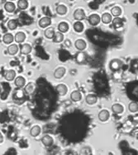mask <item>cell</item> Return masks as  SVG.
<instances>
[{"label":"cell","instance_id":"obj_1","mask_svg":"<svg viewBox=\"0 0 138 155\" xmlns=\"http://www.w3.org/2000/svg\"><path fill=\"white\" fill-rule=\"evenodd\" d=\"M74 18L76 21H83L86 18L85 12L81 8H78L74 13Z\"/></svg>","mask_w":138,"mask_h":155},{"label":"cell","instance_id":"obj_2","mask_svg":"<svg viewBox=\"0 0 138 155\" xmlns=\"http://www.w3.org/2000/svg\"><path fill=\"white\" fill-rule=\"evenodd\" d=\"M101 21V18L98 14H91L89 18H88V22L90 24L91 26H97L99 25Z\"/></svg>","mask_w":138,"mask_h":155},{"label":"cell","instance_id":"obj_3","mask_svg":"<svg viewBox=\"0 0 138 155\" xmlns=\"http://www.w3.org/2000/svg\"><path fill=\"white\" fill-rule=\"evenodd\" d=\"M109 116H110V113L109 112L107 111V110H102V111L99 113V115H98L99 120L100 121H102V122L107 121L109 119Z\"/></svg>","mask_w":138,"mask_h":155},{"label":"cell","instance_id":"obj_4","mask_svg":"<svg viewBox=\"0 0 138 155\" xmlns=\"http://www.w3.org/2000/svg\"><path fill=\"white\" fill-rule=\"evenodd\" d=\"M51 23V19L48 17H44L40 19L39 21V26L42 27V28H46V27H48L50 25Z\"/></svg>","mask_w":138,"mask_h":155},{"label":"cell","instance_id":"obj_5","mask_svg":"<svg viewBox=\"0 0 138 155\" xmlns=\"http://www.w3.org/2000/svg\"><path fill=\"white\" fill-rule=\"evenodd\" d=\"M42 143L45 146L50 147V146H51L53 144L54 140H53V138L51 136V135H44V136L42 138Z\"/></svg>","mask_w":138,"mask_h":155},{"label":"cell","instance_id":"obj_6","mask_svg":"<svg viewBox=\"0 0 138 155\" xmlns=\"http://www.w3.org/2000/svg\"><path fill=\"white\" fill-rule=\"evenodd\" d=\"M65 73H66V69L64 67H59L55 71L54 77L56 79H61L62 77H64V75L65 74Z\"/></svg>","mask_w":138,"mask_h":155},{"label":"cell","instance_id":"obj_7","mask_svg":"<svg viewBox=\"0 0 138 155\" xmlns=\"http://www.w3.org/2000/svg\"><path fill=\"white\" fill-rule=\"evenodd\" d=\"M56 91L60 96H65L68 92V88L65 84H59L56 87Z\"/></svg>","mask_w":138,"mask_h":155},{"label":"cell","instance_id":"obj_8","mask_svg":"<svg viewBox=\"0 0 138 155\" xmlns=\"http://www.w3.org/2000/svg\"><path fill=\"white\" fill-rule=\"evenodd\" d=\"M75 47H76L77 50H80V51H83L84 50H85L86 47H87V44H86L85 41H84L82 39L77 40L75 43Z\"/></svg>","mask_w":138,"mask_h":155},{"label":"cell","instance_id":"obj_9","mask_svg":"<svg viewBox=\"0 0 138 155\" xmlns=\"http://www.w3.org/2000/svg\"><path fill=\"white\" fill-rule=\"evenodd\" d=\"M70 99H71L73 102H80L81 99H82V94L79 91V90H75V91H73L71 93H70Z\"/></svg>","mask_w":138,"mask_h":155},{"label":"cell","instance_id":"obj_10","mask_svg":"<svg viewBox=\"0 0 138 155\" xmlns=\"http://www.w3.org/2000/svg\"><path fill=\"white\" fill-rule=\"evenodd\" d=\"M85 101L87 104H89V105H94L98 102V97L94 94H89L86 97Z\"/></svg>","mask_w":138,"mask_h":155},{"label":"cell","instance_id":"obj_11","mask_svg":"<svg viewBox=\"0 0 138 155\" xmlns=\"http://www.w3.org/2000/svg\"><path fill=\"white\" fill-rule=\"evenodd\" d=\"M32 47L29 44H23L20 49V52L23 55H28L32 52Z\"/></svg>","mask_w":138,"mask_h":155},{"label":"cell","instance_id":"obj_12","mask_svg":"<svg viewBox=\"0 0 138 155\" xmlns=\"http://www.w3.org/2000/svg\"><path fill=\"white\" fill-rule=\"evenodd\" d=\"M26 34L24 32H18L14 36L15 41L17 43H23L24 42V41L26 40Z\"/></svg>","mask_w":138,"mask_h":155},{"label":"cell","instance_id":"obj_13","mask_svg":"<svg viewBox=\"0 0 138 155\" xmlns=\"http://www.w3.org/2000/svg\"><path fill=\"white\" fill-rule=\"evenodd\" d=\"M5 79L7 81H13L16 79V72L13 69H9L6 72L4 76Z\"/></svg>","mask_w":138,"mask_h":155},{"label":"cell","instance_id":"obj_14","mask_svg":"<svg viewBox=\"0 0 138 155\" xmlns=\"http://www.w3.org/2000/svg\"><path fill=\"white\" fill-rule=\"evenodd\" d=\"M42 129L39 126H35L32 127L30 130V135L32 137H37L39 135L41 134Z\"/></svg>","mask_w":138,"mask_h":155},{"label":"cell","instance_id":"obj_15","mask_svg":"<svg viewBox=\"0 0 138 155\" xmlns=\"http://www.w3.org/2000/svg\"><path fill=\"white\" fill-rule=\"evenodd\" d=\"M15 85L18 87V88H23L24 86L26 85V79H24L23 77L19 76V77H17L15 79Z\"/></svg>","mask_w":138,"mask_h":155},{"label":"cell","instance_id":"obj_16","mask_svg":"<svg viewBox=\"0 0 138 155\" xmlns=\"http://www.w3.org/2000/svg\"><path fill=\"white\" fill-rule=\"evenodd\" d=\"M13 41H14V36L11 33H6L4 36H3V41L5 44H7V45L13 43Z\"/></svg>","mask_w":138,"mask_h":155},{"label":"cell","instance_id":"obj_17","mask_svg":"<svg viewBox=\"0 0 138 155\" xmlns=\"http://www.w3.org/2000/svg\"><path fill=\"white\" fill-rule=\"evenodd\" d=\"M55 34H56L55 29L53 27H48L44 32V35H45L46 38H47V39H53L55 36Z\"/></svg>","mask_w":138,"mask_h":155},{"label":"cell","instance_id":"obj_18","mask_svg":"<svg viewBox=\"0 0 138 155\" xmlns=\"http://www.w3.org/2000/svg\"><path fill=\"white\" fill-rule=\"evenodd\" d=\"M112 111H113L115 114H122V113L123 112L124 108L121 104L116 103L113 104V105L112 106Z\"/></svg>","mask_w":138,"mask_h":155},{"label":"cell","instance_id":"obj_19","mask_svg":"<svg viewBox=\"0 0 138 155\" xmlns=\"http://www.w3.org/2000/svg\"><path fill=\"white\" fill-rule=\"evenodd\" d=\"M15 8H16V6H15V4L13 2H7V3H5L4 9L6 12L10 13H13L15 11Z\"/></svg>","mask_w":138,"mask_h":155},{"label":"cell","instance_id":"obj_20","mask_svg":"<svg viewBox=\"0 0 138 155\" xmlns=\"http://www.w3.org/2000/svg\"><path fill=\"white\" fill-rule=\"evenodd\" d=\"M101 20L103 22V23L104 24H108L110 22H113V18H112V14L108 13H105L104 14L102 15L101 17Z\"/></svg>","mask_w":138,"mask_h":155},{"label":"cell","instance_id":"obj_21","mask_svg":"<svg viewBox=\"0 0 138 155\" xmlns=\"http://www.w3.org/2000/svg\"><path fill=\"white\" fill-rule=\"evenodd\" d=\"M73 27H74V30L78 33L82 32L84 31V24L81 22V21H77L76 22H75Z\"/></svg>","mask_w":138,"mask_h":155},{"label":"cell","instance_id":"obj_22","mask_svg":"<svg viewBox=\"0 0 138 155\" xmlns=\"http://www.w3.org/2000/svg\"><path fill=\"white\" fill-rule=\"evenodd\" d=\"M58 30L62 33H66L69 30V25L65 22H61L58 25Z\"/></svg>","mask_w":138,"mask_h":155},{"label":"cell","instance_id":"obj_23","mask_svg":"<svg viewBox=\"0 0 138 155\" xmlns=\"http://www.w3.org/2000/svg\"><path fill=\"white\" fill-rule=\"evenodd\" d=\"M113 27H114L116 29L120 28L121 27L123 26V19L120 18L118 17H116V18L113 20Z\"/></svg>","mask_w":138,"mask_h":155},{"label":"cell","instance_id":"obj_24","mask_svg":"<svg viewBox=\"0 0 138 155\" xmlns=\"http://www.w3.org/2000/svg\"><path fill=\"white\" fill-rule=\"evenodd\" d=\"M8 52L11 55H15L18 52V46L15 44L10 45L8 48Z\"/></svg>","mask_w":138,"mask_h":155},{"label":"cell","instance_id":"obj_25","mask_svg":"<svg viewBox=\"0 0 138 155\" xmlns=\"http://www.w3.org/2000/svg\"><path fill=\"white\" fill-rule=\"evenodd\" d=\"M24 93L27 94V95H30L33 93L34 91V85L32 83H29L27 84L25 86L24 88Z\"/></svg>","mask_w":138,"mask_h":155},{"label":"cell","instance_id":"obj_26","mask_svg":"<svg viewBox=\"0 0 138 155\" xmlns=\"http://www.w3.org/2000/svg\"><path fill=\"white\" fill-rule=\"evenodd\" d=\"M56 13H57V14L61 15V16L66 14L67 13L66 6H65V5L63 4L58 5L57 7H56Z\"/></svg>","mask_w":138,"mask_h":155},{"label":"cell","instance_id":"obj_27","mask_svg":"<svg viewBox=\"0 0 138 155\" xmlns=\"http://www.w3.org/2000/svg\"><path fill=\"white\" fill-rule=\"evenodd\" d=\"M63 41H64V35H63V33L61 32H56L55 36L53 38V41L56 43H61Z\"/></svg>","mask_w":138,"mask_h":155},{"label":"cell","instance_id":"obj_28","mask_svg":"<svg viewBox=\"0 0 138 155\" xmlns=\"http://www.w3.org/2000/svg\"><path fill=\"white\" fill-rule=\"evenodd\" d=\"M18 8L21 10H25L28 8L27 0H18Z\"/></svg>","mask_w":138,"mask_h":155},{"label":"cell","instance_id":"obj_29","mask_svg":"<svg viewBox=\"0 0 138 155\" xmlns=\"http://www.w3.org/2000/svg\"><path fill=\"white\" fill-rule=\"evenodd\" d=\"M128 109L130 111V112L132 113H136L138 112V103L136 102H132L131 103L129 104Z\"/></svg>","mask_w":138,"mask_h":155},{"label":"cell","instance_id":"obj_30","mask_svg":"<svg viewBox=\"0 0 138 155\" xmlns=\"http://www.w3.org/2000/svg\"><path fill=\"white\" fill-rule=\"evenodd\" d=\"M111 14L113 15V17H119L120 15L122 14V9L119 7H113L111 9Z\"/></svg>","mask_w":138,"mask_h":155},{"label":"cell","instance_id":"obj_31","mask_svg":"<svg viewBox=\"0 0 138 155\" xmlns=\"http://www.w3.org/2000/svg\"><path fill=\"white\" fill-rule=\"evenodd\" d=\"M18 27V23L15 20H10L9 22H8V27L9 30H15Z\"/></svg>","mask_w":138,"mask_h":155},{"label":"cell","instance_id":"obj_32","mask_svg":"<svg viewBox=\"0 0 138 155\" xmlns=\"http://www.w3.org/2000/svg\"><path fill=\"white\" fill-rule=\"evenodd\" d=\"M65 45L67 46L68 47L71 46V45H70V41L69 40H65Z\"/></svg>","mask_w":138,"mask_h":155},{"label":"cell","instance_id":"obj_33","mask_svg":"<svg viewBox=\"0 0 138 155\" xmlns=\"http://www.w3.org/2000/svg\"><path fill=\"white\" fill-rule=\"evenodd\" d=\"M3 141H4V137H3L2 133L0 132V144H1V143H3Z\"/></svg>","mask_w":138,"mask_h":155},{"label":"cell","instance_id":"obj_34","mask_svg":"<svg viewBox=\"0 0 138 155\" xmlns=\"http://www.w3.org/2000/svg\"><path fill=\"white\" fill-rule=\"evenodd\" d=\"M10 1H14V0H10Z\"/></svg>","mask_w":138,"mask_h":155}]
</instances>
